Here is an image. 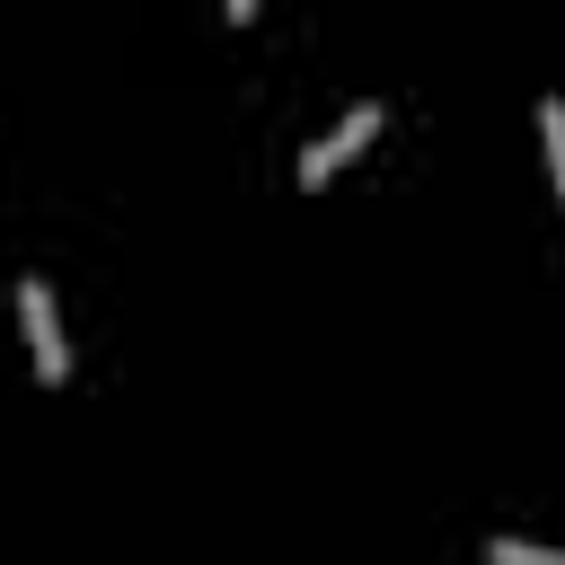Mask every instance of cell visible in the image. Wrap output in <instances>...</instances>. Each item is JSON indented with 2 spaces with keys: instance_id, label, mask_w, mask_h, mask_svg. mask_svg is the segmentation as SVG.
I'll return each instance as SVG.
<instances>
[{
  "instance_id": "6da1fadb",
  "label": "cell",
  "mask_w": 565,
  "mask_h": 565,
  "mask_svg": "<svg viewBox=\"0 0 565 565\" xmlns=\"http://www.w3.org/2000/svg\"><path fill=\"white\" fill-rule=\"evenodd\" d=\"M18 318H26V344H35V371H44L53 388H62V380H71V335H62V318H53V291H44L35 274L18 282Z\"/></svg>"
},
{
  "instance_id": "7a4b0ae2",
  "label": "cell",
  "mask_w": 565,
  "mask_h": 565,
  "mask_svg": "<svg viewBox=\"0 0 565 565\" xmlns=\"http://www.w3.org/2000/svg\"><path fill=\"white\" fill-rule=\"evenodd\" d=\"M371 132H380V97H353V115H335V132H327V141H309L300 185H327V177H335V168H344V159H353Z\"/></svg>"
},
{
  "instance_id": "3957f363",
  "label": "cell",
  "mask_w": 565,
  "mask_h": 565,
  "mask_svg": "<svg viewBox=\"0 0 565 565\" xmlns=\"http://www.w3.org/2000/svg\"><path fill=\"white\" fill-rule=\"evenodd\" d=\"M539 132H547V168H556V194H565V88L539 97Z\"/></svg>"
},
{
  "instance_id": "277c9868",
  "label": "cell",
  "mask_w": 565,
  "mask_h": 565,
  "mask_svg": "<svg viewBox=\"0 0 565 565\" xmlns=\"http://www.w3.org/2000/svg\"><path fill=\"white\" fill-rule=\"evenodd\" d=\"M486 565H565V547H530V539H486Z\"/></svg>"
}]
</instances>
